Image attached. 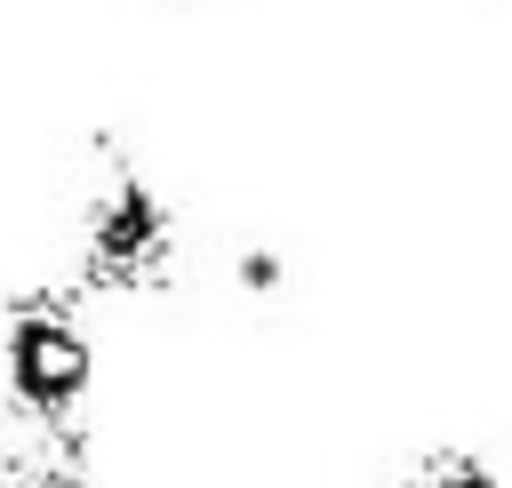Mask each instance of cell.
Segmentation results:
<instances>
[{
	"mask_svg": "<svg viewBox=\"0 0 512 488\" xmlns=\"http://www.w3.org/2000/svg\"><path fill=\"white\" fill-rule=\"evenodd\" d=\"M184 264L176 200L152 184V168L128 144L88 152V184L72 200V288L80 296H160Z\"/></svg>",
	"mask_w": 512,
	"mask_h": 488,
	"instance_id": "cell-1",
	"label": "cell"
},
{
	"mask_svg": "<svg viewBox=\"0 0 512 488\" xmlns=\"http://www.w3.org/2000/svg\"><path fill=\"white\" fill-rule=\"evenodd\" d=\"M400 488H504V480H496V464L480 448H432Z\"/></svg>",
	"mask_w": 512,
	"mask_h": 488,
	"instance_id": "cell-4",
	"label": "cell"
},
{
	"mask_svg": "<svg viewBox=\"0 0 512 488\" xmlns=\"http://www.w3.org/2000/svg\"><path fill=\"white\" fill-rule=\"evenodd\" d=\"M232 280H240V296H280V288H288V256H280V248H240Z\"/></svg>",
	"mask_w": 512,
	"mask_h": 488,
	"instance_id": "cell-5",
	"label": "cell"
},
{
	"mask_svg": "<svg viewBox=\"0 0 512 488\" xmlns=\"http://www.w3.org/2000/svg\"><path fill=\"white\" fill-rule=\"evenodd\" d=\"M0 488H96L88 432H24V424H8V440H0Z\"/></svg>",
	"mask_w": 512,
	"mask_h": 488,
	"instance_id": "cell-3",
	"label": "cell"
},
{
	"mask_svg": "<svg viewBox=\"0 0 512 488\" xmlns=\"http://www.w3.org/2000/svg\"><path fill=\"white\" fill-rule=\"evenodd\" d=\"M72 280H32L0 304V376H8V424L24 432H88L96 400V336L80 320Z\"/></svg>",
	"mask_w": 512,
	"mask_h": 488,
	"instance_id": "cell-2",
	"label": "cell"
}]
</instances>
